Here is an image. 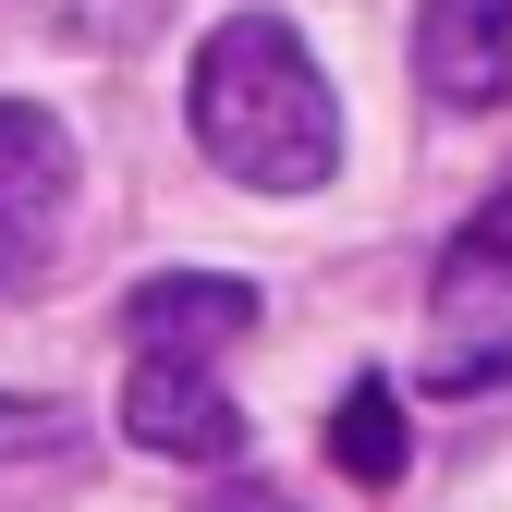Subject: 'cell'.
Instances as JSON below:
<instances>
[{"label":"cell","mask_w":512,"mask_h":512,"mask_svg":"<svg viewBox=\"0 0 512 512\" xmlns=\"http://www.w3.org/2000/svg\"><path fill=\"white\" fill-rule=\"evenodd\" d=\"M427 378L439 391H512V183L452 232L427 281Z\"/></svg>","instance_id":"obj_2"},{"label":"cell","mask_w":512,"mask_h":512,"mask_svg":"<svg viewBox=\"0 0 512 512\" xmlns=\"http://www.w3.org/2000/svg\"><path fill=\"white\" fill-rule=\"evenodd\" d=\"M415 86L439 110L512 98V0H415Z\"/></svg>","instance_id":"obj_5"},{"label":"cell","mask_w":512,"mask_h":512,"mask_svg":"<svg viewBox=\"0 0 512 512\" xmlns=\"http://www.w3.org/2000/svg\"><path fill=\"white\" fill-rule=\"evenodd\" d=\"M122 330H135V354H232L256 330V281H232V269H159V281H135Z\"/></svg>","instance_id":"obj_6"},{"label":"cell","mask_w":512,"mask_h":512,"mask_svg":"<svg viewBox=\"0 0 512 512\" xmlns=\"http://www.w3.org/2000/svg\"><path fill=\"white\" fill-rule=\"evenodd\" d=\"M330 464H342L354 488H391V476H403V403H391V378H354V391H342Z\"/></svg>","instance_id":"obj_7"},{"label":"cell","mask_w":512,"mask_h":512,"mask_svg":"<svg viewBox=\"0 0 512 512\" xmlns=\"http://www.w3.org/2000/svg\"><path fill=\"white\" fill-rule=\"evenodd\" d=\"M74 220V135L37 98H0V293H25Z\"/></svg>","instance_id":"obj_3"},{"label":"cell","mask_w":512,"mask_h":512,"mask_svg":"<svg viewBox=\"0 0 512 512\" xmlns=\"http://www.w3.org/2000/svg\"><path fill=\"white\" fill-rule=\"evenodd\" d=\"M122 439L159 452V464H232L244 415L208 378V354H135V378H122Z\"/></svg>","instance_id":"obj_4"},{"label":"cell","mask_w":512,"mask_h":512,"mask_svg":"<svg viewBox=\"0 0 512 512\" xmlns=\"http://www.w3.org/2000/svg\"><path fill=\"white\" fill-rule=\"evenodd\" d=\"M183 122H196L208 171H232L244 196H317V183L342 171L330 74L305 61V37H293L281 13H220V25L196 37Z\"/></svg>","instance_id":"obj_1"},{"label":"cell","mask_w":512,"mask_h":512,"mask_svg":"<svg viewBox=\"0 0 512 512\" xmlns=\"http://www.w3.org/2000/svg\"><path fill=\"white\" fill-rule=\"evenodd\" d=\"M74 403H13L0 391V464H49V452H74Z\"/></svg>","instance_id":"obj_8"}]
</instances>
